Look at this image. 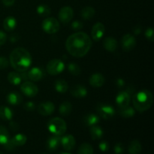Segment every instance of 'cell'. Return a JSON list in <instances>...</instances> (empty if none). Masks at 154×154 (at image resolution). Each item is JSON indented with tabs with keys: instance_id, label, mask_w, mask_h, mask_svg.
I'll use <instances>...</instances> for the list:
<instances>
[{
	"instance_id": "6da1fadb",
	"label": "cell",
	"mask_w": 154,
	"mask_h": 154,
	"mask_svg": "<svg viewBox=\"0 0 154 154\" xmlns=\"http://www.w3.org/2000/svg\"><path fill=\"white\" fill-rule=\"evenodd\" d=\"M92 47L90 36L83 32H78L71 35L66 42V48L72 57L81 58L88 54Z\"/></svg>"
},
{
	"instance_id": "7a4b0ae2",
	"label": "cell",
	"mask_w": 154,
	"mask_h": 154,
	"mask_svg": "<svg viewBox=\"0 0 154 154\" xmlns=\"http://www.w3.org/2000/svg\"><path fill=\"white\" fill-rule=\"evenodd\" d=\"M32 63L31 54L23 48H15L10 54V63L14 70L23 72L28 70Z\"/></svg>"
},
{
	"instance_id": "3957f363",
	"label": "cell",
	"mask_w": 154,
	"mask_h": 154,
	"mask_svg": "<svg viewBox=\"0 0 154 154\" xmlns=\"http://www.w3.org/2000/svg\"><path fill=\"white\" fill-rule=\"evenodd\" d=\"M133 106L138 112H144L152 107L153 96L148 90H142L137 92L132 97Z\"/></svg>"
},
{
	"instance_id": "277c9868",
	"label": "cell",
	"mask_w": 154,
	"mask_h": 154,
	"mask_svg": "<svg viewBox=\"0 0 154 154\" xmlns=\"http://www.w3.org/2000/svg\"><path fill=\"white\" fill-rule=\"evenodd\" d=\"M47 128L53 135L61 136L64 135L67 130V125L63 119L60 117H54L48 122Z\"/></svg>"
},
{
	"instance_id": "5b68a950",
	"label": "cell",
	"mask_w": 154,
	"mask_h": 154,
	"mask_svg": "<svg viewBox=\"0 0 154 154\" xmlns=\"http://www.w3.org/2000/svg\"><path fill=\"white\" fill-rule=\"evenodd\" d=\"M47 72L51 75H57L64 71L65 63L59 59H53L47 64Z\"/></svg>"
},
{
	"instance_id": "8992f818",
	"label": "cell",
	"mask_w": 154,
	"mask_h": 154,
	"mask_svg": "<svg viewBox=\"0 0 154 154\" xmlns=\"http://www.w3.org/2000/svg\"><path fill=\"white\" fill-rule=\"evenodd\" d=\"M60 23L54 17H46L42 22V28L48 34H55L60 30Z\"/></svg>"
},
{
	"instance_id": "52a82bcc",
	"label": "cell",
	"mask_w": 154,
	"mask_h": 154,
	"mask_svg": "<svg viewBox=\"0 0 154 154\" xmlns=\"http://www.w3.org/2000/svg\"><path fill=\"white\" fill-rule=\"evenodd\" d=\"M97 112L99 117L105 120H110L115 115V110L112 106L105 104H99L97 106Z\"/></svg>"
},
{
	"instance_id": "ba28073f",
	"label": "cell",
	"mask_w": 154,
	"mask_h": 154,
	"mask_svg": "<svg viewBox=\"0 0 154 154\" xmlns=\"http://www.w3.org/2000/svg\"><path fill=\"white\" fill-rule=\"evenodd\" d=\"M20 90L23 94L29 98L34 97L38 93V88L37 86L30 81H26L23 83L22 85L20 86Z\"/></svg>"
},
{
	"instance_id": "9c48e42d",
	"label": "cell",
	"mask_w": 154,
	"mask_h": 154,
	"mask_svg": "<svg viewBox=\"0 0 154 154\" xmlns=\"http://www.w3.org/2000/svg\"><path fill=\"white\" fill-rule=\"evenodd\" d=\"M136 39L133 35L126 34L123 35L121 40L122 48L123 51L129 52V51H132L136 46Z\"/></svg>"
},
{
	"instance_id": "30bf717a",
	"label": "cell",
	"mask_w": 154,
	"mask_h": 154,
	"mask_svg": "<svg viewBox=\"0 0 154 154\" xmlns=\"http://www.w3.org/2000/svg\"><path fill=\"white\" fill-rule=\"evenodd\" d=\"M130 100V93L128 91H120L116 96V104L120 109L129 106Z\"/></svg>"
},
{
	"instance_id": "8fae6325",
	"label": "cell",
	"mask_w": 154,
	"mask_h": 154,
	"mask_svg": "<svg viewBox=\"0 0 154 154\" xmlns=\"http://www.w3.org/2000/svg\"><path fill=\"white\" fill-rule=\"evenodd\" d=\"M74 16V11L69 6H65L60 10L58 17L63 23H68L72 20Z\"/></svg>"
},
{
	"instance_id": "7c38bea8",
	"label": "cell",
	"mask_w": 154,
	"mask_h": 154,
	"mask_svg": "<svg viewBox=\"0 0 154 154\" xmlns=\"http://www.w3.org/2000/svg\"><path fill=\"white\" fill-rule=\"evenodd\" d=\"M54 111H55V105L50 101L42 102L38 107V111L41 115L43 116L51 115Z\"/></svg>"
},
{
	"instance_id": "4fadbf2b",
	"label": "cell",
	"mask_w": 154,
	"mask_h": 154,
	"mask_svg": "<svg viewBox=\"0 0 154 154\" xmlns=\"http://www.w3.org/2000/svg\"><path fill=\"white\" fill-rule=\"evenodd\" d=\"M105 32V27L102 23H96L94 26H93L91 31V35L92 38L95 41V42H99L102 37L104 36Z\"/></svg>"
},
{
	"instance_id": "5bb4252c",
	"label": "cell",
	"mask_w": 154,
	"mask_h": 154,
	"mask_svg": "<svg viewBox=\"0 0 154 154\" xmlns=\"http://www.w3.org/2000/svg\"><path fill=\"white\" fill-rule=\"evenodd\" d=\"M60 145L66 151H72L76 145V140L72 135H66L61 138Z\"/></svg>"
},
{
	"instance_id": "9a60e30c",
	"label": "cell",
	"mask_w": 154,
	"mask_h": 154,
	"mask_svg": "<svg viewBox=\"0 0 154 154\" xmlns=\"http://www.w3.org/2000/svg\"><path fill=\"white\" fill-rule=\"evenodd\" d=\"M61 142V137L58 135H51L48 138L46 142V147L50 151H54L57 150L60 145Z\"/></svg>"
},
{
	"instance_id": "2e32d148",
	"label": "cell",
	"mask_w": 154,
	"mask_h": 154,
	"mask_svg": "<svg viewBox=\"0 0 154 154\" xmlns=\"http://www.w3.org/2000/svg\"><path fill=\"white\" fill-rule=\"evenodd\" d=\"M27 75H28V79H29L32 81H34V82H36V81H40L43 78L44 72L40 68L34 67L27 72Z\"/></svg>"
},
{
	"instance_id": "e0dca14e",
	"label": "cell",
	"mask_w": 154,
	"mask_h": 154,
	"mask_svg": "<svg viewBox=\"0 0 154 154\" xmlns=\"http://www.w3.org/2000/svg\"><path fill=\"white\" fill-rule=\"evenodd\" d=\"M105 77L100 73H95L90 76V79H89V82L90 84L93 87L96 88H99L103 86L105 84Z\"/></svg>"
},
{
	"instance_id": "ac0fdd59",
	"label": "cell",
	"mask_w": 154,
	"mask_h": 154,
	"mask_svg": "<svg viewBox=\"0 0 154 154\" xmlns=\"http://www.w3.org/2000/svg\"><path fill=\"white\" fill-rule=\"evenodd\" d=\"M70 93L72 96L78 99H81L87 96V90L84 86L82 85H76L72 87L70 90Z\"/></svg>"
},
{
	"instance_id": "d6986e66",
	"label": "cell",
	"mask_w": 154,
	"mask_h": 154,
	"mask_svg": "<svg viewBox=\"0 0 154 154\" xmlns=\"http://www.w3.org/2000/svg\"><path fill=\"white\" fill-rule=\"evenodd\" d=\"M7 102L11 105H18L22 102L23 97L17 92H11L7 96Z\"/></svg>"
},
{
	"instance_id": "ffe728a7",
	"label": "cell",
	"mask_w": 154,
	"mask_h": 154,
	"mask_svg": "<svg viewBox=\"0 0 154 154\" xmlns=\"http://www.w3.org/2000/svg\"><path fill=\"white\" fill-rule=\"evenodd\" d=\"M103 47L109 52H114L117 48V42L112 37H108L104 39Z\"/></svg>"
},
{
	"instance_id": "44dd1931",
	"label": "cell",
	"mask_w": 154,
	"mask_h": 154,
	"mask_svg": "<svg viewBox=\"0 0 154 154\" xmlns=\"http://www.w3.org/2000/svg\"><path fill=\"white\" fill-rule=\"evenodd\" d=\"M100 122V117L96 114H89L84 117V123L87 126H95V125H98Z\"/></svg>"
},
{
	"instance_id": "7402d4cb",
	"label": "cell",
	"mask_w": 154,
	"mask_h": 154,
	"mask_svg": "<svg viewBox=\"0 0 154 154\" xmlns=\"http://www.w3.org/2000/svg\"><path fill=\"white\" fill-rule=\"evenodd\" d=\"M90 133L93 140H100L104 135L103 129L97 125H95V126L90 127Z\"/></svg>"
},
{
	"instance_id": "603a6c76",
	"label": "cell",
	"mask_w": 154,
	"mask_h": 154,
	"mask_svg": "<svg viewBox=\"0 0 154 154\" xmlns=\"http://www.w3.org/2000/svg\"><path fill=\"white\" fill-rule=\"evenodd\" d=\"M17 26V20L14 17L8 16L3 21V27L6 31H12Z\"/></svg>"
},
{
	"instance_id": "cb8c5ba5",
	"label": "cell",
	"mask_w": 154,
	"mask_h": 154,
	"mask_svg": "<svg viewBox=\"0 0 154 154\" xmlns=\"http://www.w3.org/2000/svg\"><path fill=\"white\" fill-rule=\"evenodd\" d=\"M54 88H55L56 91L58 93H66L69 90V85L65 80L59 79L56 81L55 84H54Z\"/></svg>"
},
{
	"instance_id": "d4e9b609",
	"label": "cell",
	"mask_w": 154,
	"mask_h": 154,
	"mask_svg": "<svg viewBox=\"0 0 154 154\" xmlns=\"http://www.w3.org/2000/svg\"><path fill=\"white\" fill-rule=\"evenodd\" d=\"M13 117V111L7 106H0V118L3 120H11Z\"/></svg>"
},
{
	"instance_id": "484cf974",
	"label": "cell",
	"mask_w": 154,
	"mask_h": 154,
	"mask_svg": "<svg viewBox=\"0 0 154 154\" xmlns=\"http://www.w3.org/2000/svg\"><path fill=\"white\" fill-rule=\"evenodd\" d=\"M72 105L69 102H64L60 105V108H59V112L62 116H69L72 113Z\"/></svg>"
},
{
	"instance_id": "4316f807",
	"label": "cell",
	"mask_w": 154,
	"mask_h": 154,
	"mask_svg": "<svg viewBox=\"0 0 154 154\" xmlns=\"http://www.w3.org/2000/svg\"><path fill=\"white\" fill-rule=\"evenodd\" d=\"M142 150V146L138 140H133L129 146V153L130 154H140Z\"/></svg>"
},
{
	"instance_id": "83f0119b",
	"label": "cell",
	"mask_w": 154,
	"mask_h": 154,
	"mask_svg": "<svg viewBox=\"0 0 154 154\" xmlns=\"http://www.w3.org/2000/svg\"><path fill=\"white\" fill-rule=\"evenodd\" d=\"M8 81H9L10 84L17 86L21 84L22 78H21V75L19 73H17V72H11L8 75Z\"/></svg>"
},
{
	"instance_id": "f1b7e54d",
	"label": "cell",
	"mask_w": 154,
	"mask_h": 154,
	"mask_svg": "<svg viewBox=\"0 0 154 154\" xmlns=\"http://www.w3.org/2000/svg\"><path fill=\"white\" fill-rule=\"evenodd\" d=\"M12 141L16 147L23 146L27 141V137L24 134L18 133L11 138Z\"/></svg>"
},
{
	"instance_id": "f546056e",
	"label": "cell",
	"mask_w": 154,
	"mask_h": 154,
	"mask_svg": "<svg viewBox=\"0 0 154 154\" xmlns=\"http://www.w3.org/2000/svg\"><path fill=\"white\" fill-rule=\"evenodd\" d=\"M119 114L124 118H130L135 114V109L129 105L126 108H120L119 111Z\"/></svg>"
},
{
	"instance_id": "4dcf8cb0",
	"label": "cell",
	"mask_w": 154,
	"mask_h": 154,
	"mask_svg": "<svg viewBox=\"0 0 154 154\" xmlns=\"http://www.w3.org/2000/svg\"><path fill=\"white\" fill-rule=\"evenodd\" d=\"M95 13V9L93 7L90 6H87V7L84 8L81 11V15L83 19L84 20H90L94 17Z\"/></svg>"
},
{
	"instance_id": "1f68e13d",
	"label": "cell",
	"mask_w": 154,
	"mask_h": 154,
	"mask_svg": "<svg viewBox=\"0 0 154 154\" xmlns=\"http://www.w3.org/2000/svg\"><path fill=\"white\" fill-rule=\"evenodd\" d=\"M10 134L5 126H0V144L4 145L10 140Z\"/></svg>"
},
{
	"instance_id": "d6a6232c",
	"label": "cell",
	"mask_w": 154,
	"mask_h": 154,
	"mask_svg": "<svg viewBox=\"0 0 154 154\" xmlns=\"http://www.w3.org/2000/svg\"><path fill=\"white\" fill-rule=\"evenodd\" d=\"M36 11L39 16L42 17H48L51 14V8L45 4H41L36 8Z\"/></svg>"
},
{
	"instance_id": "836d02e7",
	"label": "cell",
	"mask_w": 154,
	"mask_h": 154,
	"mask_svg": "<svg viewBox=\"0 0 154 154\" xmlns=\"http://www.w3.org/2000/svg\"><path fill=\"white\" fill-rule=\"evenodd\" d=\"M93 148L88 143H84L79 147L78 154H93Z\"/></svg>"
},
{
	"instance_id": "e575fe53",
	"label": "cell",
	"mask_w": 154,
	"mask_h": 154,
	"mask_svg": "<svg viewBox=\"0 0 154 154\" xmlns=\"http://www.w3.org/2000/svg\"><path fill=\"white\" fill-rule=\"evenodd\" d=\"M68 71L71 75H74V76H78L81 72L80 66L75 63H71L68 65Z\"/></svg>"
},
{
	"instance_id": "d590c367",
	"label": "cell",
	"mask_w": 154,
	"mask_h": 154,
	"mask_svg": "<svg viewBox=\"0 0 154 154\" xmlns=\"http://www.w3.org/2000/svg\"><path fill=\"white\" fill-rule=\"evenodd\" d=\"M144 35H145L146 38L149 40L150 42H153L154 41V31L152 27H148L146 29L145 32H144Z\"/></svg>"
},
{
	"instance_id": "8d00e7d4",
	"label": "cell",
	"mask_w": 154,
	"mask_h": 154,
	"mask_svg": "<svg viewBox=\"0 0 154 154\" xmlns=\"http://www.w3.org/2000/svg\"><path fill=\"white\" fill-rule=\"evenodd\" d=\"M84 26V24L82 23V22L79 20H75L71 25V28L74 31H78V30H81V29Z\"/></svg>"
},
{
	"instance_id": "74e56055",
	"label": "cell",
	"mask_w": 154,
	"mask_h": 154,
	"mask_svg": "<svg viewBox=\"0 0 154 154\" xmlns=\"http://www.w3.org/2000/svg\"><path fill=\"white\" fill-rule=\"evenodd\" d=\"M114 151L116 154H122L125 151V147L122 143H117L114 147Z\"/></svg>"
},
{
	"instance_id": "f35d334b",
	"label": "cell",
	"mask_w": 154,
	"mask_h": 154,
	"mask_svg": "<svg viewBox=\"0 0 154 154\" xmlns=\"http://www.w3.org/2000/svg\"><path fill=\"white\" fill-rule=\"evenodd\" d=\"M99 148L101 151L105 153V152L108 151V150H109L110 148V145L109 144H108V141H101L99 144Z\"/></svg>"
},
{
	"instance_id": "ab89813d",
	"label": "cell",
	"mask_w": 154,
	"mask_h": 154,
	"mask_svg": "<svg viewBox=\"0 0 154 154\" xmlns=\"http://www.w3.org/2000/svg\"><path fill=\"white\" fill-rule=\"evenodd\" d=\"M9 66V61L6 57H0V70L5 69Z\"/></svg>"
},
{
	"instance_id": "60d3db41",
	"label": "cell",
	"mask_w": 154,
	"mask_h": 154,
	"mask_svg": "<svg viewBox=\"0 0 154 154\" xmlns=\"http://www.w3.org/2000/svg\"><path fill=\"white\" fill-rule=\"evenodd\" d=\"M24 109L27 111H32L35 108V105L32 102H28L25 103L23 106Z\"/></svg>"
},
{
	"instance_id": "b9f144b4",
	"label": "cell",
	"mask_w": 154,
	"mask_h": 154,
	"mask_svg": "<svg viewBox=\"0 0 154 154\" xmlns=\"http://www.w3.org/2000/svg\"><path fill=\"white\" fill-rule=\"evenodd\" d=\"M3 146H4V147L7 150H12L14 149L15 147H16V146L14 145V144L13 143V141H12L11 138H10V140H9V141Z\"/></svg>"
},
{
	"instance_id": "7bdbcfd3",
	"label": "cell",
	"mask_w": 154,
	"mask_h": 154,
	"mask_svg": "<svg viewBox=\"0 0 154 154\" xmlns=\"http://www.w3.org/2000/svg\"><path fill=\"white\" fill-rule=\"evenodd\" d=\"M6 41H7V35L4 32L0 30V46L5 44Z\"/></svg>"
},
{
	"instance_id": "ee69618b",
	"label": "cell",
	"mask_w": 154,
	"mask_h": 154,
	"mask_svg": "<svg viewBox=\"0 0 154 154\" xmlns=\"http://www.w3.org/2000/svg\"><path fill=\"white\" fill-rule=\"evenodd\" d=\"M9 127L12 132H17L19 130V125L16 123V122L11 121L10 124H9Z\"/></svg>"
},
{
	"instance_id": "f6af8a7d",
	"label": "cell",
	"mask_w": 154,
	"mask_h": 154,
	"mask_svg": "<svg viewBox=\"0 0 154 154\" xmlns=\"http://www.w3.org/2000/svg\"><path fill=\"white\" fill-rule=\"evenodd\" d=\"M3 5L6 7H10L12 6L15 2V0H2Z\"/></svg>"
},
{
	"instance_id": "bcb514c9",
	"label": "cell",
	"mask_w": 154,
	"mask_h": 154,
	"mask_svg": "<svg viewBox=\"0 0 154 154\" xmlns=\"http://www.w3.org/2000/svg\"><path fill=\"white\" fill-rule=\"evenodd\" d=\"M117 85L119 87H123V86L125 85L124 80L121 79V78H118V79L117 80Z\"/></svg>"
},
{
	"instance_id": "7dc6e473",
	"label": "cell",
	"mask_w": 154,
	"mask_h": 154,
	"mask_svg": "<svg viewBox=\"0 0 154 154\" xmlns=\"http://www.w3.org/2000/svg\"><path fill=\"white\" fill-rule=\"evenodd\" d=\"M141 27L139 26H136L135 28V29H134V33H135V35H138L140 32H141Z\"/></svg>"
},
{
	"instance_id": "c3c4849f",
	"label": "cell",
	"mask_w": 154,
	"mask_h": 154,
	"mask_svg": "<svg viewBox=\"0 0 154 154\" xmlns=\"http://www.w3.org/2000/svg\"><path fill=\"white\" fill-rule=\"evenodd\" d=\"M10 39H11V41L12 42H16L17 41L18 38H17V36L15 35H13L12 36H11Z\"/></svg>"
},
{
	"instance_id": "681fc988",
	"label": "cell",
	"mask_w": 154,
	"mask_h": 154,
	"mask_svg": "<svg viewBox=\"0 0 154 154\" xmlns=\"http://www.w3.org/2000/svg\"><path fill=\"white\" fill-rule=\"evenodd\" d=\"M57 154H71V153H57Z\"/></svg>"
},
{
	"instance_id": "f907efd6",
	"label": "cell",
	"mask_w": 154,
	"mask_h": 154,
	"mask_svg": "<svg viewBox=\"0 0 154 154\" xmlns=\"http://www.w3.org/2000/svg\"><path fill=\"white\" fill-rule=\"evenodd\" d=\"M0 154H3V153H2V152H1V151H0Z\"/></svg>"
},
{
	"instance_id": "816d5d0a",
	"label": "cell",
	"mask_w": 154,
	"mask_h": 154,
	"mask_svg": "<svg viewBox=\"0 0 154 154\" xmlns=\"http://www.w3.org/2000/svg\"><path fill=\"white\" fill-rule=\"evenodd\" d=\"M42 154H45V153H42Z\"/></svg>"
}]
</instances>
